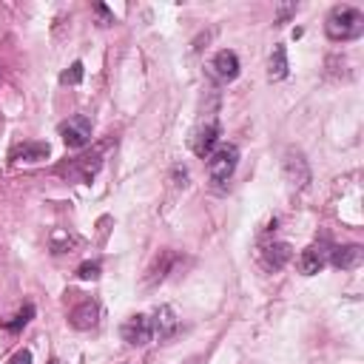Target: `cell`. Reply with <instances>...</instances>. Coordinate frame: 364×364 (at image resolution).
Wrapping results in <instances>:
<instances>
[{
	"instance_id": "8fae6325",
	"label": "cell",
	"mask_w": 364,
	"mask_h": 364,
	"mask_svg": "<svg viewBox=\"0 0 364 364\" xmlns=\"http://www.w3.org/2000/svg\"><path fill=\"white\" fill-rule=\"evenodd\" d=\"M97 321H100V304L91 301V299L80 301V304L68 313V324H71L74 330H91V327H97Z\"/></svg>"
},
{
	"instance_id": "44dd1931",
	"label": "cell",
	"mask_w": 364,
	"mask_h": 364,
	"mask_svg": "<svg viewBox=\"0 0 364 364\" xmlns=\"http://www.w3.org/2000/svg\"><path fill=\"white\" fill-rule=\"evenodd\" d=\"M6 364H31V353L28 350H17Z\"/></svg>"
},
{
	"instance_id": "7a4b0ae2",
	"label": "cell",
	"mask_w": 364,
	"mask_h": 364,
	"mask_svg": "<svg viewBox=\"0 0 364 364\" xmlns=\"http://www.w3.org/2000/svg\"><path fill=\"white\" fill-rule=\"evenodd\" d=\"M236 162H239V148L236 145H219L210 156H208V173L216 185L228 182L230 173L236 171Z\"/></svg>"
},
{
	"instance_id": "7402d4cb",
	"label": "cell",
	"mask_w": 364,
	"mask_h": 364,
	"mask_svg": "<svg viewBox=\"0 0 364 364\" xmlns=\"http://www.w3.org/2000/svg\"><path fill=\"white\" fill-rule=\"evenodd\" d=\"M296 9H299V6H282V9H279V23H284L290 14H296Z\"/></svg>"
},
{
	"instance_id": "e0dca14e",
	"label": "cell",
	"mask_w": 364,
	"mask_h": 364,
	"mask_svg": "<svg viewBox=\"0 0 364 364\" xmlns=\"http://www.w3.org/2000/svg\"><path fill=\"white\" fill-rule=\"evenodd\" d=\"M31 316H34V307H31V304H26V307H23V310H20V313H17L11 321H6L3 327H6V330H11V333H17L20 327H26V324L31 321Z\"/></svg>"
},
{
	"instance_id": "8992f818",
	"label": "cell",
	"mask_w": 364,
	"mask_h": 364,
	"mask_svg": "<svg viewBox=\"0 0 364 364\" xmlns=\"http://www.w3.org/2000/svg\"><path fill=\"white\" fill-rule=\"evenodd\" d=\"M208 71H210V77H216L219 82L236 80V77H239V57H236V51H230V48L216 51L213 60H210V65H208Z\"/></svg>"
},
{
	"instance_id": "ba28073f",
	"label": "cell",
	"mask_w": 364,
	"mask_h": 364,
	"mask_svg": "<svg viewBox=\"0 0 364 364\" xmlns=\"http://www.w3.org/2000/svg\"><path fill=\"white\" fill-rule=\"evenodd\" d=\"M148 318H151V330H154V338H171V336L179 330V318H176L173 307H168V304L156 307V310H154Z\"/></svg>"
},
{
	"instance_id": "2e32d148",
	"label": "cell",
	"mask_w": 364,
	"mask_h": 364,
	"mask_svg": "<svg viewBox=\"0 0 364 364\" xmlns=\"http://www.w3.org/2000/svg\"><path fill=\"white\" fill-rule=\"evenodd\" d=\"M282 77H287V54L284 46H273L267 60V80H282Z\"/></svg>"
},
{
	"instance_id": "3957f363",
	"label": "cell",
	"mask_w": 364,
	"mask_h": 364,
	"mask_svg": "<svg viewBox=\"0 0 364 364\" xmlns=\"http://www.w3.org/2000/svg\"><path fill=\"white\" fill-rule=\"evenodd\" d=\"M282 173H284L287 185H290L293 191L307 188V182H310V165H307V159H304V154H301L299 148H287V151H284Z\"/></svg>"
},
{
	"instance_id": "5b68a950",
	"label": "cell",
	"mask_w": 364,
	"mask_h": 364,
	"mask_svg": "<svg viewBox=\"0 0 364 364\" xmlns=\"http://www.w3.org/2000/svg\"><path fill=\"white\" fill-rule=\"evenodd\" d=\"M182 264V256L176 253V250H159V256L151 262V267L145 270V287H154V284H159V282H165L168 279V273H173L176 267Z\"/></svg>"
},
{
	"instance_id": "7c38bea8",
	"label": "cell",
	"mask_w": 364,
	"mask_h": 364,
	"mask_svg": "<svg viewBox=\"0 0 364 364\" xmlns=\"http://www.w3.org/2000/svg\"><path fill=\"white\" fill-rule=\"evenodd\" d=\"M327 256H330V250H324L321 245H310V247H304L301 256H299V270H301L304 276H313V273H318V270L327 264Z\"/></svg>"
},
{
	"instance_id": "6da1fadb",
	"label": "cell",
	"mask_w": 364,
	"mask_h": 364,
	"mask_svg": "<svg viewBox=\"0 0 364 364\" xmlns=\"http://www.w3.org/2000/svg\"><path fill=\"white\" fill-rule=\"evenodd\" d=\"M324 31L336 43L355 40L364 31V14L355 6H333L327 20H324Z\"/></svg>"
},
{
	"instance_id": "603a6c76",
	"label": "cell",
	"mask_w": 364,
	"mask_h": 364,
	"mask_svg": "<svg viewBox=\"0 0 364 364\" xmlns=\"http://www.w3.org/2000/svg\"><path fill=\"white\" fill-rule=\"evenodd\" d=\"M185 364H196V358H191V361H185Z\"/></svg>"
},
{
	"instance_id": "9c48e42d",
	"label": "cell",
	"mask_w": 364,
	"mask_h": 364,
	"mask_svg": "<svg viewBox=\"0 0 364 364\" xmlns=\"http://www.w3.org/2000/svg\"><path fill=\"white\" fill-rule=\"evenodd\" d=\"M293 250L287 242H267L262 250H259V259H262V267L264 270H282L287 262H290Z\"/></svg>"
},
{
	"instance_id": "ffe728a7",
	"label": "cell",
	"mask_w": 364,
	"mask_h": 364,
	"mask_svg": "<svg viewBox=\"0 0 364 364\" xmlns=\"http://www.w3.org/2000/svg\"><path fill=\"white\" fill-rule=\"evenodd\" d=\"M94 11H97V14H100V20H102L100 26H111V23H114V14H111V11H108L102 3H97V6H94Z\"/></svg>"
},
{
	"instance_id": "ac0fdd59",
	"label": "cell",
	"mask_w": 364,
	"mask_h": 364,
	"mask_svg": "<svg viewBox=\"0 0 364 364\" xmlns=\"http://www.w3.org/2000/svg\"><path fill=\"white\" fill-rule=\"evenodd\" d=\"M80 80H82V63H80V60L71 63V65L60 74V82H63V85H77Z\"/></svg>"
},
{
	"instance_id": "277c9868",
	"label": "cell",
	"mask_w": 364,
	"mask_h": 364,
	"mask_svg": "<svg viewBox=\"0 0 364 364\" xmlns=\"http://www.w3.org/2000/svg\"><path fill=\"white\" fill-rule=\"evenodd\" d=\"M60 136L68 148H82L91 142V119L85 114H74L60 125Z\"/></svg>"
},
{
	"instance_id": "4fadbf2b",
	"label": "cell",
	"mask_w": 364,
	"mask_h": 364,
	"mask_svg": "<svg viewBox=\"0 0 364 364\" xmlns=\"http://www.w3.org/2000/svg\"><path fill=\"white\" fill-rule=\"evenodd\" d=\"M100 154H94V156H77L74 162H71V168L65 171L71 179H80V182H91V176L100 171Z\"/></svg>"
},
{
	"instance_id": "30bf717a",
	"label": "cell",
	"mask_w": 364,
	"mask_h": 364,
	"mask_svg": "<svg viewBox=\"0 0 364 364\" xmlns=\"http://www.w3.org/2000/svg\"><path fill=\"white\" fill-rule=\"evenodd\" d=\"M216 142H219V125L216 122H205L191 136V148H193L196 156H210L213 148H216Z\"/></svg>"
},
{
	"instance_id": "52a82bcc",
	"label": "cell",
	"mask_w": 364,
	"mask_h": 364,
	"mask_svg": "<svg viewBox=\"0 0 364 364\" xmlns=\"http://www.w3.org/2000/svg\"><path fill=\"white\" fill-rule=\"evenodd\" d=\"M119 336L128 341V344H134V347H145L151 338H154V330H151V318L148 316H131L122 327H119Z\"/></svg>"
},
{
	"instance_id": "5bb4252c",
	"label": "cell",
	"mask_w": 364,
	"mask_h": 364,
	"mask_svg": "<svg viewBox=\"0 0 364 364\" xmlns=\"http://www.w3.org/2000/svg\"><path fill=\"white\" fill-rule=\"evenodd\" d=\"M48 156V145L46 142H23L11 151V159L14 162H40Z\"/></svg>"
},
{
	"instance_id": "d6986e66",
	"label": "cell",
	"mask_w": 364,
	"mask_h": 364,
	"mask_svg": "<svg viewBox=\"0 0 364 364\" xmlns=\"http://www.w3.org/2000/svg\"><path fill=\"white\" fill-rule=\"evenodd\" d=\"M77 279H82V282L100 279V262H82V264L77 267Z\"/></svg>"
},
{
	"instance_id": "9a60e30c",
	"label": "cell",
	"mask_w": 364,
	"mask_h": 364,
	"mask_svg": "<svg viewBox=\"0 0 364 364\" xmlns=\"http://www.w3.org/2000/svg\"><path fill=\"white\" fill-rule=\"evenodd\" d=\"M330 262L341 270H350L361 262V247L358 245H344V247H333L330 250Z\"/></svg>"
}]
</instances>
